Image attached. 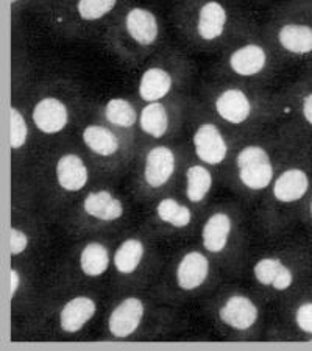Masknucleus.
<instances>
[{"label": "nucleus", "mask_w": 312, "mask_h": 351, "mask_svg": "<svg viewBox=\"0 0 312 351\" xmlns=\"http://www.w3.org/2000/svg\"><path fill=\"white\" fill-rule=\"evenodd\" d=\"M239 180L245 188L252 191H264L274 180V166H272L267 150L261 145H247L237 154L236 158Z\"/></svg>", "instance_id": "f257e3e1"}, {"label": "nucleus", "mask_w": 312, "mask_h": 351, "mask_svg": "<svg viewBox=\"0 0 312 351\" xmlns=\"http://www.w3.org/2000/svg\"><path fill=\"white\" fill-rule=\"evenodd\" d=\"M198 160L208 166H219L228 156V144L217 125L211 122L202 123L192 138Z\"/></svg>", "instance_id": "f03ea898"}, {"label": "nucleus", "mask_w": 312, "mask_h": 351, "mask_svg": "<svg viewBox=\"0 0 312 351\" xmlns=\"http://www.w3.org/2000/svg\"><path fill=\"white\" fill-rule=\"evenodd\" d=\"M144 303L138 297L122 300L108 319V330L115 337H130L138 330L144 319Z\"/></svg>", "instance_id": "7ed1b4c3"}, {"label": "nucleus", "mask_w": 312, "mask_h": 351, "mask_svg": "<svg viewBox=\"0 0 312 351\" xmlns=\"http://www.w3.org/2000/svg\"><path fill=\"white\" fill-rule=\"evenodd\" d=\"M33 123L44 134H58L69 123V110L56 97H44L33 108Z\"/></svg>", "instance_id": "20e7f679"}, {"label": "nucleus", "mask_w": 312, "mask_h": 351, "mask_svg": "<svg viewBox=\"0 0 312 351\" xmlns=\"http://www.w3.org/2000/svg\"><path fill=\"white\" fill-rule=\"evenodd\" d=\"M177 166L173 150L167 145H156L145 156L144 180L150 188H161L172 178Z\"/></svg>", "instance_id": "39448f33"}, {"label": "nucleus", "mask_w": 312, "mask_h": 351, "mask_svg": "<svg viewBox=\"0 0 312 351\" xmlns=\"http://www.w3.org/2000/svg\"><path fill=\"white\" fill-rule=\"evenodd\" d=\"M214 108L222 121L231 123V125H241L252 116L253 105L243 90L230 88L217 95L214 101Z\"/></svg>", "instance_id": "423d86ee"}, {"label": "nucleus", "mask_w": 312, "mask_h": 351, "mask_svg": "<svg viewBox=\"0 0 312 351\" xmlns=\"http://www.w3.org/2000/svg\"><path fill=\"white\" fill-rule=\"evenodd\" d=\"M125 30L136 44L150 47L156 43L160 35L156 16L150 10L134 7L125 16Z\"/></svg>", "instance_id": "0eeeda50"}, {"label": "nucleus", "mask_w": 312, "mask_h": 351, "mask_svg": "<svg viewBox=\"0 0 312 351\" xmlns=\"http://www.w3.org/2000/svg\"><path fill=\"white\" fill-rule=\"evenodd\" d=\"M258 308L252 300L243 295H232L219 311L220 320L232 330L247 331L258 320Z\"/></svg>", "instance_id": "6e6552de"}, {"label": "nucleus", "mask_w": 312, "mask_h": 351, "mask_svg": "<svg viewBox=\"0 0 312 351\" xmlns=\"http://www.w3.org/2000/svg\"><path fill=\"white\" fill-rule=\"evenodd\" d=\"M209 261L200 252L186 253L177 267V285L183 291H195L206 281Z\"/></svg>", "instance_id": "1a4fd4ad"}, {"label": "nucleus", "mask_w": 312, "mask_h": 351, "mask_svg": "<svg viewBox=\"0 0 312 351\" xmlns=\"http://www.w3.org/2000/svg\"><path fill=\"white\" fill-rule=\"evenodd\" d=\"M226 22H228V13L222 3L214 0L203 3L197 16V35L206 43L215 41L224 35Z\"/></svg>", "instance_id": "9d476101"}, {"label": "nucleus", "mask_w": 312, "mask_h": 351, "mask_svg": "<svg viewBox=\"0 0 312 351\" xmlns=\"http://www.w3.org/2000/svg\"><path fill=\"white\" fill-rule=\"evenodd\" d=\"M89 171L82 156L66 154L56 161V181L67 192H78L86 186Z\"/></svg>", "instance_id": "9b49d317"}, {"label": "nucleus", "mask_w": 312, "mask_h": 351, "mask_svg": "<svg viewBox=\"0 0 312 351\" xmlns=\"http://www.w3.org/2000/svg\"><path fill=\"white\" fill-rule=\"evenodd\" d=\"M228 64L241 77H254L267 66V52L259 44H245L231 53Z\"/></svg>", "instance_id": "f8f14e48"}, {"label": "nucleus", "mask_w": 312, "mask_h": 351, "mask_svg": "<svg viewBox=\"0 0 312 351\" xmlns=\"http://www.w3.org/2000/svg\"><path fill=\"white\" fill-rule=\"evenodd\" d=\"M97 304L91 297H75L64 304L60 313V326L64 332H78L95 315Z\"/></svg>", "instance_id": "ddd939ff"}, {"label": "nucleus", "mask_w": 312, "mask_h": 351, "mask_svg": "<svg viewBox=\"0 0 312 351\" xmlns=\"http://www.w3.org/2000/svg\"><path fill=\"white\" fill-rule=\"evenodd\" d=\"M253 275L263 286H272L275 291H287L293 282V275L289 267L278 258H263L254 264Z\"/></svg>", "instance_id": "4468645a"}, {"label": "nucleus", "mask_w": 312, "mask_h": 351, "mask_svg": "<svg viewBox=\"0 0 312 351\" xmlns=\"http://www.w3.org/2000/svg\"><path fill=\"white\" fill-rule=\"evenodd\" d=\"M83 209L88 216L101 220V222H115L123 216V205L110 191L91 192L83 202Z\"/></svg>", "instance_id": "2eb2a0df"}, {"label": "nucleus", "mask_w": 312, "mask_h": 351, "mask_svg": "<svg viewBox=\"0 0 312 351\" xmlns=\"http://www.w3.org/2000/svg\"><path fill=\"white\" fill-rule=\"evenodd\" d=\"M172 75L163 67H149L143 72L138 83L139 97L145 100L147 104L150 101H160L170 93L172 89Z\"/></svg>", "instance_id": "dca6fc26"}, {"label": "nucleus", "mask_w": 312, "mask_h": 351, "mask_svg": "<svg viewBox=\"0 0 312 351\" xmlns=\"http://www.w3.org/2000/svg\"><path fill=\"white\" fill-rule=\"evenodd\" d=\"M309 189V178L302 169H289L276 178L274 184V195L278 202H297Z\"/></svg>", "instance_id": "f3484780"}, {"label": "nucleus", "mask_w": 312, "mask_h": 351, "mask_svg": "<svg viewBox=\"0 0 312 351\" xmlns=\"http://www.w3.org/2000/svg\"><path fill=\"white\" fill-rule=\"evenodd\" d=\"M231 217L226 213H214L202 230V243L209 253L225 250L231 233Z\"/></svg>", "instance_id": "a211bd4d"}, {"label": "nucleus", "mask_w": 312, "mask_h": 351, "mask_svg": "<svg viewBox=\"0 0 312 351\" xmlns=\"http://www.w3.org/2000/svg\"><path fill=\"white\" fill-rule=\"evenodd\" d=\"M278 41L281 47L295 55L312 52V28L309 25L286 24L278 32Z\"/></svg>", "instance_id": "6ab92c4d"}, {"label": "nucleus", "mask_w": 312, "mask_h": 351, "mask_svg": "<svg viewBox=\"0 0 312 351\" xmlns=\"http://www.w3.org/2000/svg\"><path fill=\"white\" fill-rule=\"evenodd\" d=\"M82 139L84 145L99 156H112L119 150L117 136L110 128L101 125H89L83 130Z\"/></svg>", "instance_id": "aec40b11"}, {"label": "nucleus", "mask_w": 312, "mask_h": 351, "mask_svg": "<svg viewBox=\"0 0 312 351\" xmlns=\"http://www.w3.org/2000/svg\"><path fill=\"white\" fill-rule=\"evenodd\" d=\"M139 127L145 134L160 139L169 130V114L161 101H150L139 112Z\"/></svg>", "instance_id": "412c9836"}, {"label": "nucleus", "mask_w": 312, "mask_h": 351, "mask_svg": "<svg viewBox=\"0 0 312 351\" xmlns=\"http://www.w3.org/2000/svg\"><path fill=\"white\" fill-rule=\"evenodd\" d=\"M145 253L144 243L136 237L123 241L115 253V267L122 275H132L138 270Z\"/></svg>", "instance_id": "4be33fe9"}, {"label": "nucleus", "mask_w": 312, "mask_h": 351, "mask_svg": "<svg viewBox=\"0 0 312 351\" xmlns=\"http://www.w3.org/2000/svg\"><path fill=\"white\" fill-rule=\"evenodd\" d=\"M110 267V253L100 242H91L82 250L80 269L84 275L95 278L101 276Z\"/></svg>", "instance_id": "5701e85b"}, {"label": "nucleus", "mask_w": 312, "mask_h": 351, "mask_svg": "<svg viewBox=\"0 0 312 351\" xmlns=\"http://www.w3.org/2000/svg\"><path fill=\"white\" fill-rule=\"evenodd\" d=\"M213 188V175L202 164L186 171V197L191 203H200Z\"/></svg>", "instance_id": "b1692460"}, {"label": "nucleus", "mask_w": 312, "mask_h": 351, "mask_svg": "<svg viewBox=\"0 0 312 351\" xmlns=\"http://www.w3.org/2000/svg\"><path fill=\"white\" fill-rule=\"evenodd\" d=\"M105 117L111 125L119 128H130L139 121V116L132 101L119 97L108 100L105 105Z\"/></svg>", "instance_id": "393cba45"}, {"label": "nucleus", "mask_w": 312, "mask_h": 351, "mask_svg": "<svg viewBox=\"0 0 312 351\" xmlns=\"http://www.w3.org/2000/svg\"><path fill=\"white\" fill-rule=\"evenodd\" d=\"M156 216L164 223H169L175 228H186L192 220L191 209L181 205L175 198H163L156 206Z\"/></svg>", "instance_id": "a878e982"}, {"label": "nucleus", "mask_w": 312, "mask_h": 351, "mask_svg": "<svg viewBox=\"0 0 312 351\" xmlns=\"http://www.w3.org/2000/svg\"><path fill=\"white\" fill-rule=\"evenodd\" d=\"M117 0H78L77 13L83 21H99L115 10Z\"/></svg>", "instance_id": "bb28decb"}, {"label": "nucleus", "mask_w": 312, "mask_h": 351, "mask_svg": "<svg viewBox=\"0 0 312 351\" xmlns=\"http://www.w3.org/2000/svg\"><path fill=\"white\" fill-rule=\"evenodd\" d=\"M28 139V125L22 112L11 106L10 110V145L13 150H19Z\"/></svg>", "instance_id": "cd10ccee"}, {"label": "nucleus", "mask_w": 312, "mask_h": 351, "mask_svg": "<svg viewBox=\"0 0 312 351\" xmlns=\"http://www.w3.org/2000/svg\"><path fill=\"white\" fill-rule=\"evenodd\" d=\"M28 247V236L24 233V231L19 228H11L10 231V250L13 256H18V254H22Z\"/></svg>", "instance_id": "c85d7f7f"}, {"label": "nucleus", "mask_w": 312, "mask_h": 351, "mask_svg": "<svg viewBox=\"0 0 312 351\" xmlns=\"http://www.w3.org/2000/svg\"><path fill=\"white\" fill-rule=\"evenodd\" d=\"M295 322L304 332L312 334V303H304L295 313Z\"/></svg>", "instance_id": "c756f323"}, {"label": "nucleus", "mask_w": 312, "mask_h": 351, "mask_svg": "<svg viewBox=\"0 0 312 351\" xmlns=\"http://www.w3.org/2000/svg\"><path fill=\"white\" fill-rule=\"evenodd\" d=\"M303 116L306 119V122L312 125V93L309 95H306L303 100Z\"/></svg>", "instance_id": "7c9ffc66"}, {"label": "nucleus", "mask_w": 312, "mask_h": 351, "mask_svg": "<svg viewBox=\"0 0 312 351\" xmlns=\"http://www.w3.org/2000/svg\"><path fill=\"white\" fill-rule=\"evenodd\" d=\"M10 278H11V298H14L16 292H18V289L21 286V275L18 270H11L10 274Z\"/></svg>", "instance_id": "2f4dec72"}, {"label": "nucleus", "mask_w": 312, "mask_h": 351, "mask_svg": "<svg viewBox=\"0 0 312 351\" xmlns=\"http://www.w3.org/2000/svg\"><path fill=\"white\" fill-rule=\"evenodd\" d=\"M311 214H312V202H311Z\"/></svg>", "instance_id": "473e14b6"}, {"label": "nucleus", "mask_w": 312, "mask_h": 351, "mask_svg": "<svg viewBox=\"0 0 312 351\" xmlns=\"http://www.w3.org/2000/svg\"><path fill=\"white\" fill-rule=\"evenodd\" d=\"M11 2H13V3H14V2H18V0H11Z\"/></svg>", "instance_id": "72a5a7b5"}]
</instances>
